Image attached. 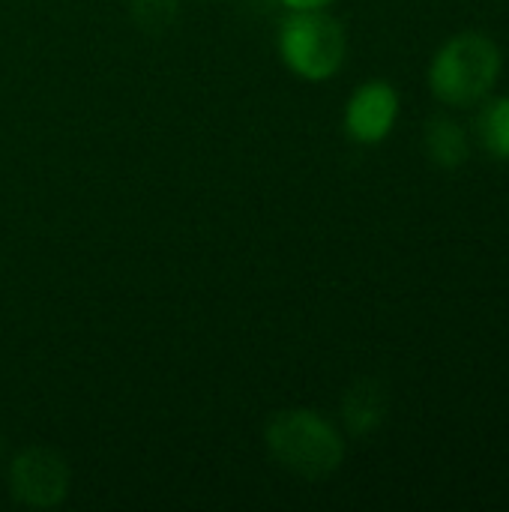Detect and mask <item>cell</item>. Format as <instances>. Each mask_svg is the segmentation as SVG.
Here are the masks:
<instances>
[{
  "mask_svg": "<svg viewBox=\"0 0 509 512\" xmlns=\"http://www.w3.org/2000/svg\"><path fill=\"white\" fill-rule=\"evenodd\" d=\"M345 30L324 9H297L279 27V54L285 66L306 81H327L342 69Z\"/></svg>",
  "mask_w": 509,
  "mask_h": 512,
  "instance_id": "3",
  "label": "cell"
},
{
  "mask_svg": "<svg viewBox=\"0 0 509 512\" xmlns=\"http://www.w3.org/2000/svg\"><path fill=\"white\" fill-rule=\"evenodd\" d=\"M480 138L492 156L509 159V99H498L483 111Z\"/></svg>",
  "mask_w": 509,
  "mask_h": 512,
  "instance_id": "8",
  "label": "cell"
},
{
  "mask_svg": "<svg viewBox=\"0 0 509 512\" xmlns=\"http://www.w3.org/2000/svg\"><path fill=\"white\" fill-rule=\"evenodd\" d=\"M264 441L270 456L303 480H324L345 459V444L336 426L303 408L273 414L264 429Z\"/></svg>",
  "mask_w": 509,
  "mask_h": 512,
  "instance_id": "1",
  "label": "cell"
},
{
  "mask_svg": "<svg viewBox=\"0 0 509 512\" xmlns=\"http://www.w3.org/2000/svg\"><path fill=\"white\" fill-rule=\"evenodd\" d=\"M426 147H429V156L444 168H456L468 159V138H465L462 126L447 117H438L429 123Z\"/></svg>",
  "mask_w": 509,
  "mask_h": 512,
  "instance_id": "7",
  "label": "cell"
},
{
  "mask_svg": "<svg viewBox=\"0 0 509 512\" xmlns=\"http://www.w3.org/2000/svg\"><path fill=\"white\" fill-rule=\"evenodd\" d=\"M399 114V96L387 81H369L354 90L345 108V129L360 144H378L390 135Z\"/></svg>",
  "mask_w": 509,
  "mask_h": 512,
  "instance_id": "5",
  "label": "cell"
},
{
  "mask_svg": "<svg viewBox=\"0 0 509 512\" xmlns=\"http://www.w3.org/2000/svg\"><path fill=\"white\" fill-rule=\"evenodd\" d=\"M9 492L21 507L51 510L69 495V465L57 450L27 447L9 465Z\"/></svg>",
  "mask_w": 509,
  "mask_h": 512,
  "instance_id": "4",
  "label": "cell"
},
{
  "mask_svg": "<svg viewBox=\"0 0 509 512\" xmlns=\"http://www.w3.org/2000/svg\"><path fill=\"white\" fill-rule=\"evenodd\" d=\"M387 414V399L384 390L372 381L357 384L348 396H345V423L354 435H366L375 426H381Z\"/></svg>",
  "mask_w": 509,
  "mask_h": 512,
  "instance_id": "6",
  "label": "cell"
},
{
  "mask_svg": "<svg viewBox=\"0 0 509 512\" xmlns=\"http://www.w3.org/2000/svg\"><path fill=\"white\" fill-rule=\"evenodd\" d=\"M282 6H288L291 12H297V9H327L333 0H279Z\"/></svg>",
  "mask_w": 509,
  "mask_h": 512,
  "instance_id": "10",
  "label": "cell"
},
{
  "mask_svg": "<svg viewBox=\"0 0 509 512\" xmlns=\"http://www.w3.org/2000/svg\"><path fill=\"white\" fill-rule=\"evenodd\" d=\"M132 18L144 33H162L177 18V0H129Z\"/></svg>",
  "mask_w": 509,
  "mask_h": 512,
  "instance_id": "9",
  "label": "cell"
},
{
  "mask_svg": "<svg viewBox=\"0 0 509 512\" xmlns=\"http://www.w3.org/2000/svg\"><path fill=\"white\" fill-rule=\"evenodd\" d=\"M501 72V51L483 33H462L450 39L432 60V90L447 105L480 102Z\"/></svg>",
  "mask_w": 509,
  "mask_h": 512,
  "instance_id": "2",
  "label": "cell"
}]
</instances>
